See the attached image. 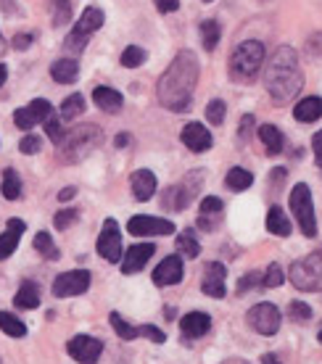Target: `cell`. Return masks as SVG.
I'll return each instance as SVG.
<instances>
[{"instance_id": "cell-43", "label": "cell", "mask_w": 322, "mask_h": 364, "mask_svg": "<svg viewBox=\"0 0 322 364\" xmlns=\"http://www.w3.org/2000/svg\"><path fill=\"white\" fill-rule=\"evenodd\" d=\"M222 209H225V203L220 198H214V196H206L201 200V217H220Z\"/></svg>"}, {"instance_id": "cell-39", "label": "cell", "mask_w": 322, "mask_h": 364, "mask_svg": "<svg viewBox=\"0 0 322 364\" xmlns=\"http://www.w3.org/2000/svg\"><path fill=\"white\" fill-rule=\"evenodd\" d=\"M225 103L222 100H212L209 106H206V119H209V124H214V127H220L222 122H225Z\"/></svg>"}, {"instance_id": "cell-22", "label": "cell", "mask_w": 322, "mask_h": 364, "mask_svg": "<svg viewBox=\"0 0 322 364\" xmlns=\"http://www.w3.org/2000/svg\"><path fill=\"white\" fill-rule=\"evenodd\" d=\"M24 228H27V225H24L21 219H9V225H6V232L0 235V262H3V259H9V256L16 251L18 237H21Z\"/></svg>"}, {"instance_id": "cell-5", "label": "cell", "mask_w": 322, "mask_h": 364, "mask_svg": "<svg viewBox=\"0 0 322 364\" xmlns=\"http://www.w3.org/2000/svg\"><path fill=\"white\" fill-rule=\"evenodd\" d=\"M291 282L304 293L322 291V254L304 256L291 264Z\"/></svg>"}, {"instance_id": "cell-1", "label": "cell", "mask_w": 322, "mask_h": 364, "mask_svg": "<svg viewBox=\"0 0 322 364\" xmlns=\"http://www.w3.org/2000/svg\"><path fill=\"white\" fill-rule=\"evenodd\" d=\"M198 72H201V66H198V58H195L193 50H180L175 55V61L169 64V69L159 77V103L164 109L175 111V114H183V111L190 109L195 85H198Z\"/></svg>"}, {"instance_id": "cell-29", "label": "cell", "mask_w": 322, "mask_h": 364, "mask_svg": "<svg viewBox=\"0 0 322 364\" xmlns=\"http://www.w3.org/2000/svg\"><path fill=\"white\" fill-rule=\"evenodd\" d=\"M225 185L230 188V191H246L254 185V174L249 169H243V166H232L227 177H225Z\"/></svg>"}, {"instance_id": "cell-45", "label": "cell", "mask_w": 322, "mask_h": 364, "mask_svg": "<svg viewBox=\"0 0 322 364\" xmlns=\"http://www.w3.org/2000/svg\"><path fill=\"white\" fill-rule=\"evenodd\" d=\"M43 148V140L37 135H27V137H21V143H18V151L21 154H27V156H32V154H37Z\"/></svg>"}, {"instance_id": "cell-30", "label": "cell", "mask_w": 322, "mask_h": 364, "mask_svg": "<svg viewBox=\"0 0 322 364\" xmlns=\"http://www.w3.org/2000/svg\"><path fill=\"white\" fill-rule=\"evenodd\" d=\"M50 21L53 27H66L72 21V3L69 0H50Z\"/></svg>"}, {"instance_id": "cell-11", "label": "cell", "mask_w": 322, "mask_h": 364, "mask_svg": "<svg viewBox=\"0 0 322 364\" xmlns=\"http://www.w3.org/2000/svg\"><path fill=\"white\" fill-rule=\"evenodd\" d=\"M66 351L72 356L74 362L80 364H95L103 354V343L98 338L90 336H74L69 343H66Z\"/></svg>"}, {"instance_id": "cell-46", "label": "cell", "mask_w": 322, "mask_h": 364, "mask_svg": "<svg viewBox=\"0 0 322 364\" xmlns=\"http://www.w3.org/2000/svg\"><path fill=\"white\" fill-rule=\"evenodd\" d=\"M251 129H254V117L249 114V117L240 119V129H238V140H240V143H246V140H249Z\"/></svg>"}, {"instance_id": "cell-56", "label": "cell", "mask_w": 322, "mask_h": 364, "mask_svg": "<svg viewBox=\"0 0 322 364\" xmlns=\"http://www.w3.org/2000/svg\"><path fill=\"white\" fill-rule=\"evenodd\" d=\"M3 50H6V43H3V35H0V53H3Z\"/></svg>"}, {"instance_id": "cell-53", "label": "cell", "mask_w": 322, "mask_h": 364, "mask_svg": "<svg viewBox=\"0 0 322 364\" xmlns=\"http://www.w3.org/2000/svg\"><path fill=\"white\" fill-rule=\"evenodd\" d=\"M114 143H117V148H124L129 143V135H124V132H122V135H117V140H114Z\"/></svg>"}, {"instance_id": "cell-54", "label": "cell", "mask_w": 322, "mask_h": 364, "mask_svg": "<svg viewBox=\"0 0 322 364\" xmlns=\"http://www.w3.org/2000/svg\"><path fill=\"white\" fill-rule=\"evenodd\" d=\"M262 364H280V359L275 354H264L262 356Z\"/></svg>"}, {"instance_id": "cell-52", "label": "cell", "mask_w": 322, "mask_h": 364, "mask_svg": "<svg viewBox=\"0 0 322 364\" xmlns=\"http://www.w3.org/2000/svg\"><path fill=\"white\" fill-rule=\"evenodd\" d=\"M14 6H16V0H0V9L6 11V14H11V11H14Z\"/></svg>"}, {"instance_id": "cell-3", "label": "cell", "mask_w": 322, "mask_h": 364, "mask_svg": "<svg viewBox=\"0 0 322 364\" xmlns=\"http://www.w3.org/2000/svg\"><path fill=\"white\" fill-rule=\"evenodd\" d=\"M103 143V132L95 124H80V127L69 129L58 146V159L64 164H77L85 156H90L95 148Z\"/></svg>"}, {"instance_id": "cell-42", "label": "cell", "mask_w": 322, "mask_h": 364, "mask_svg": "<svg viewBox=\"0 0 322 364\" xmlns=\"http://www.w3.org/2000/svg\"><path fill=\"white\" fill-rule=\"evenodd\" d=\"M77 217H80V211L77 209H64V211H58L53 217V225L55 230H69L77 222Z\"/></svg>"}, {"instance_id": "cell-26", "label": "cell", "mask_w": 322, "mask_h": 364, "mask_svg": "<svg viewBox=\"0 0 322 364\" xmlns=\"http://www.w3.org/2000/svg\"><path fill=\"white\" fill-rule=\"evenodd\" d=\"M259 140L264 143L269 156H277L283 151V132H280L275 124H262V127H259Z\"/></svg>"}, {"instance_id": "cell-41", "label": "cell", "mask_w": 322, "mask_h": 364, "mask_svg": "<svg viewBox=\"0 0 322 364\" xmlns=\"http://www.w3.org/2000/svg\"><path fill=\"white\" fill-rule=\"evenodd\" d=\"M45 132L48 137H50V143H55V146H61V140H64V127H61V119L58 117H50L45 122Z\"/></svg>"}, {"instance_id": "cell-59", "label": "cell", "mask_w": 322, "mask_h": 364, "mask_svg": "<svg viewBox=\"0 0 322 364\" xmlns=\"http://www.w3.org/2000/svg\"><path fill=\"white\" fill-rule=\"evenodd\" d=\"M0 364H3V362H0Z\"/></svg>"}, {"instance_id": "cell-37", "label": "cell", "mask_w": 322, "mask_h": 364, "mask_svg": "<svg viewBox=\"0 0 322 364\" xmlns=\"http://www.w3.org/2000/svg\"><path fill=\"white\" fill-rule=\"evenodd\" d=\"M146 58H148V53L140 46H127L124 48V53H122V66H127V69H138V66L146 64Z\"/></svg>"}, {"instance_id": "cell-49", "label": "cell", "mask_w": 322, "mask_h": 364, "mask_svg": "<svg viewBox=\"0 0 322 364\" xmlns=\"http://www.w3.org/2000/svg\"><path fill=\"white\" fill-rule=\"evenodd\" d=\"M32 40H35L32 35H16L14 37V48H16V50H27V48L32 46Z\"/></svg>"}, {"instance_id": "cell-18", "label": "cell", "mask_w": 322, "mask_h": 364, "mask_svg": "<svg viewBox=\"0 0 322 364\" xmlns=\"http://www.w3.org/2000/svg\"><path fill=\"white\" fill-rule=\"evenodd\" d=\"M129 185H132V196L138 200H151L156 193V174L151 169H138L129 177Z\"/></svg>"}, {"instance_id": "cell-24", "label": "cell", "mask_w": 322, "mask_h": 364, "mask_svg": "<svg viewBox=\"0 0 322 364\" xmlns=\"http://www.w3.org/2000/svg\"><path fill=\"white\" fill-rule=\"evenodd\" d=\"M294 117L299 119V122H304V124H312V122L322 119V98L309 95V98L299 100L294 109Z\"/></svg>"}, {"instance_id": "cell-23", "label": "cell", "mask_w": 322, "mask_h": 364, "mask_svg": "<svg viewBox=\"0 0 322 364\" xmlns=\"http://www.w3.org/2000/svg\"><path fill=\"white\" fill-rule=\"evenodd\" d=\"M50 77H53L58 85L77 82V77H80V64H77L74 58H58V61H53V66H50Z\"/></svg>"}, {"instance_id": "cell-55", "label": "cell", "mask_w": 322, "mask_h": 364, "mask_svg": "<svg viewBox=\"0 0 322 364\" xmlns=\"http://www.w3.org/2000/svg\"><path fill=\"white\" fill-rule=\"evenodd\" d=\"M6 77H9V72H6V66L0 64V85L6 82Z\"/></svg>"}, {"instance_id": "cell-58", "label": "cell", "mask_w": 322, "mask_h": 364, "mask_svg": "<svg viewBox=\"0 0 322 364\" xmlns=\"http://www.w3.org/2000/svg\"><path fill=\"white\" fill-rule=\"evenodd\" d=\"M201 3H212V0H201Z\"/></svg>"}, {"instance_id": "cell-27", "label": "cell", "mask_w": 322, "mask_h": 364, "mask_svg": "<svg viewBox=\"0 0 322 364\" xmlns=\"http://www.w3.org/2000/svg\"><path fill=\"white\" fill-rule=\"evenodd\" d=\"M267 230L272 235H280V237L291 235V219L286 217V211L280 209V206H272L267 211Z\"/></svg>"}, {"instance_id": "cell-20", "label": "cell", "mask_w": 322, "mask_h": 364, "mask_svg": "<svg viewBox=\"0 0 322 364\" xmlns=\"http://www.w3.org/2000/svg\"><path fill=\"white\" fill-rule=\"evenodd\" d=\"M92 103L98 106L101 111H109V114H119L122 106H124V98H122L119 90H114V87H106V85H101V87H95L92 90Z\"/></svg>"}, {"instance_id": "cell-14", "label": "cell", "mask_w": 322, "mask_h": 364, "mask_svg": "<svg viewBox=\"0 0 322 364\" xmlns=\"http://www.w3.org/2000/svg\"><path fill=\"white\" fill-rule=\"evenodd\" d=\"M156 254V246L154 243H138V246L127 248V254L122 256V272L124 274H135L140 272L143 267L148 264V259Z\"/></svg>"}, {"instance_id": "cell-21", "label": "cell", "mask_w": 322, "mask_h": 364, "mask_svg": "<svg viewBox=\"0 0 322 364\" xmlns=\"http://www.w3.org/2000/svg\"><path fill=\"white\" fill-rule=\"evenodd\" d=\"M103 18H106L103 16V11L98 9V6H90V9H85V14L80 16V21H77V27H74L72 32L90 40V37L103 27Z\"/></svg>"}, {"instance_id": "cell-57", "label": "cell", "mask_w": 322, "mask_h": 364, "mask_svg": "<svg viewBox=\"0 0 322 364\" xmlns=\"http://www.w3.org/2000/svg\"><path fill=\"white\" fill-rule=\"evenodd\" d=\"M317 341H320V343H322V330H320V336H317Z\"/></svg>"}, {"instance_id": "cell-28", "label": "cell", "mask_w": 322, "mask_h": 364, "mask_svg": "<svg viewBox=\"0 0 322 364\" xmlns=\"http://www.w3.org/2000/svg\"><path fill=\"white\" fill-rule=\"evenodd\" d=\"M177 254H180V259H195V256L201 254V243H198L193 230H183L180 232V237H177Z\"/></svg>"}, {"instance_id": "cell-40", "label": "cell", "mask_w": 322, "mask_h": 364, "mask_svg": "<svg viewBox=\"0 0 322 364\" xmlns=\"http://www.w3.org/2000/svg\"><path fill=\"white\" fill-rule=\"evenodd\" d=\"M283 280H286V274H283L280 264H269V269L264 272V280H262V285H264V288H280V285H283Z\"/></svg>"}, {"instance_id": "cell-17", "label": "cell", "mask_w": 322, "mask_h": 364, "mask_svg": "<svg viewBox=\"0 0 322 364\" xmlns=\"http://www.w3.org/2000/svg\"><path fill=\"white\" fill-rule=\"evenodd\" d=\"M180 280H183V259L180 256H166L164 262L154 269V282H156L159 288L177 285Z\"/></svg>"}, {"instance_id": "cell-32", "label": "cell", "mask_w": 322, "mask_h": 364, "mask_svg": "<svg viewBox=\"0 0 322 364\" xmlns=\"http://www.w3.org/2000/svg\"><path fill=\"white\" fill-rule=\"evenodd\" d=\"M0 330L11 338H24L27 336V325L18 317H14L11 311H0Z\"/></svg>"}, {"instance_id": "cell-47", "label": "cell", "mask_w": 322, "mask_h": 364, "mask_svg": "<svg viewBox=\"0 0 322 364\" xmlns=\"http://www.w3.org/2000/svg\"><path fill=\"white\" fill-rule=\"evenodd\" d=\"M257 280H259V272H249V274H243V277H240V282H238V293L251 291V288L257 285Z\"/></svg>"}, {"instance_id": "cell-51", "label": "cell", "mask_w": 322, "mask_h": 364, "mask_svg": "<svg viewBox=\"0 0 322 364\" xmlns=\"http://www.w3.org/2000/svg\"><path fill=\"white\" fill-rule=\"evenodd\" d=\"M74 196H77V188H64V191L58 193V200L64 203V200H72Z\"/></svg>"}, {"instance_id": "cell-35", "label": "cell", "mask_w": 322, "mask_h": 364, "mask_svg": "<svg viewBox=\"0 0 322 364\" xmlns=\"http://www.w3.org/2000/svg\"><path fill=\"white\" fill-rule=\"evenodd\" d=\"M220 37H222V29L220 24L214 21V18H206L201 21V43L206 50H214V48L220 46Z\"/></svg>"}, {"instance_id": "cell-2", "label": "cell", "mask_w": 322, "mask_h": 364, "mask_svg": "<svg viewBox=\"0 0 322 364\" xmlns=\"http://www.w3.org/2000/svg\"><path fill=\"white\" fill-rule=\"evenodd\" d=\"M264 85H267L269 98L275 103H291V98H296L301 92L304 85V74L299 66V55L291 46H280L269 58L267 74H264Z\"/></svg>"}, {"instance_id": "cell-34", "label": "cell", "mask_w": 322, "mask_h": 364, "mask_svg": "<svg viewBox=\"0 0 322 364\" xmlns=\"http://www.w3.org/2000/svg\"><path fill=\"white\" fill-rule=\"evenodd\" d=\"M0 193L6 196L9 200H18L21 198V180L14 169H6L3 172V182H0Z\"/></svg>"}, {"instance_id": "cell-16", "label": "cell", "mask_w": 322, "mask_h": 364, "mask_svg": "<svg viewBox=\"0 0 322 364\" xmlns=\"http://www.w3.org/2000/svg\"><path fill=\"white\" fill-rule=\"evenodd\" d=\"M183 143L185 148H190L193 154H203V151H209L212 148V132L203 127L201 122H190V124H185L183 127Z\"/></svg>"}, {"instance_id": "cell-9", "label": "cell", "mask_w": 322, "mask_h": 364, "mask_svg": "<svg viewBox=\"0 0 322 364\" xmlns=\"http://www.w3.org/2000/svg\"><path fill=\"white\" fill-rule=\"evenodd\" d=\"M98 254L109 262V264H119L122 262V232L119 225L114 219H106L98 237Z\"/></svg>"}, {"instance_id": "cell-19", "label": "cell", "mask_w": 322, "mask_h": 364, "mask_svg": "<svg viewBox=\"0 0 322 364\" xmlns=\"http://www.w3.org/2000/svg\"><path fill=\"white\" fill-rule=\"evenodd\" d=\"M180 330H183L185 338H201L212 330V317L203 314V311H190L180 319Z\"/></svg>"}, {"instance_id": "cell-38", "label": "cell", "mask_w": 322, "mask_h": 364, "mask_svg": "<svg viewBox=\"0 0 322 364\" xmlns=\"http://www.w3.org/2000/svg\"><path fill=\"white\" fill-rule=\"evenodd\" d=\"M288 317H291V322H309L312 319V306L304 304V301H291Z\"/></svg>"}, {"instance_id": "cell-12", "label": "cell", "mask_w": 322, "mask_h": 364, "mask_svg": "<svg viewBox=\"0 0 322 364\" xmlns=\"http://www.w3.org/2000/svg\"><path fill=\"white\" fill-rule=\"evenodd\" d=\"M111 328H114V333L122 338V341H135L138 336H146L151 338L154 343H164L166 336H164V330H159L154 328V325H146V328H132L127 319H122L119 311H111Z\"/></svg>"}, {"instance_id": "cell-6", "label": "cell", "mask_w": 322, "mask_h": 364, "mask_svg": "<svg viewBox=\"0 0 322 364\" xmlns=\"http://www.w3.org/2000/svg\"><path fill=\"white\" fill-rule=\"evenodd\" d=\"M291 211H294V217L299 219V228H301L304 237L317 235L314 203H312V193H309V185H306V182L294 185V191H291Z\"/></svg>"}, {"instance_id": "cell-25", "label": "cell", "mask_w": 322, "mask_h": 364, "mask_svg": "<svg viewBox=\"0 0 322 364\" xmlns=\"http://www.w3.org/2000/svg\"><path fill=\"white\" fill-rule=\"evenodd\" d=\"M14 304H16L18 309H37L40 306V288H37V282H21V288L14 296Z\"/></svg>"}, {"instance_id": "cell-8", "label": "cell", "mask_w": 322, "mask_h": 364, "mask_svg": "<svg viewBox=\"0 0 322 364\" xmlns=\"http://www.w3.org/2000/svg\"><path fill=\"white\" fill-rule=\"evenodd\" d=\"M90 288V272L87 269H72V272L58 274L53 280V296L55 299H69V296H80Z\"/></svg>"}, {"instance_id": "cell-36", "label": "cell", "mask_w": 322, "mask_h": 364, "mask_svg": "<svg viewBox=\"0 0 322 364\" xmlns=\"http://www.w3.org/2000/svg\"><path fill=\"white\" fill-rule=\"evenodd\" d=\"M35 248L43 254V259H48V262H55L58 259V248H55V243H53V237L48 235V232H37L35 235Z\"/></svg>"}, {"instance_id": "cell-33", "label": "cell", "mask_w": 322, "mask_h": 364, "mask_svg": "<svg viewBox=\"0 0 322 364\" xmlns=\"http://www.w3.org/2000/svg\"><path fill=\"white\" fill-rule=\"evenodd\" d=\"M85 111V98L80 95V92H74V95H69V98L61 103V111H58V119H64V122H72V119H77L80 114Z\"/></svg>"}, {"instance_id": "cell-44", "label": "cell", "mask_w": 322, "mask_h": 364, "mask_svg": "<svg viewBox=\"0 0 322 364\" xmlns=\"http://www.w3.org/2000/svg\"><path fill=\"white\" fill-rule=\"evenodd\" d=\"M85 46H87V37H80V35H74V32H69L64 40V48L69 53H82Z\"/></svg>"}, {"instance_id": "cell-10", "label": "cell", "mask_w": 322, "mask_h": 364, "mask_svg": "<svg viewBox=\"0 0 322 364\" xmlns=\"http://www.w3.org/2000/svg\"><path fill=\"white\" fill-rule=\"evenodd\" d=\"M249 325L262 336H275L280 330V309L275 304H257L249 311Z\"/></svg>"}, {"instance_id": "cell-31", "label": "cell", "mask_w": 322, "mask_h": 364, "mask_svg": "<svg viewBox=\"0 0 322 364\" xmlns=\"http://www.w3.org/2000/svg\"><path fill=\"white\" fill-rule=\"evenodd\" d=\"M29 114V119L35 122V124H43V122H48V119L53 117V106H50V100L45 98H35L29 106H24Z\"/></svg>"}, {"instance_id": "cell-48", "label": "cell", "mask_w": 322, "mask_h": 364, "mask_svg": "<svg viewBox=\"0 0 322 364\" xmlns=\"http://www.w3.org/2000/svg\"><path fill=\"white\" fill-rule=\"evenodd\" d=\"M154 3H156V9L161 14H175L180 9V0H154Z\"/></svg>"}, {"instance_id": "cell-50", "label": "cell", "mask_w": 322, "mask_h": 364, "mask_svg": "<svg viewBox=\"0 0 322 364\" xmlns=\"http://www.w3.org/2000/svg\"><path fill=\"white\" fill-rule=\"evenodd\" d=\"M312 148H314V156H317V161L322 164V129L314 135V140H312Z\"/></svg>"}, {"instance_id": "cell-13", "label": "cell", "mask_w": 322, "mask_h": 364, "mask_svg": "<svg viewBox=\"0 0 322 364\" xmlns=\"http://www.w3.org/2000/svg\"><path fill=\"white\" fill-rule=\"evenodd\" d=\"M127 232H132V235H138V237H146V235H172V232H175V225H172L169 219L138 214V217H132L127 222Z\"/></svg>"}, {"instance_id": "cell-4", "label": "cell", "mask_w": 322, "mask_h": 364, "mask_svg": "<svg viewBox=\"0 0 322 364\" xmlns=\"http://www.w3.org/2000/svg\"><path fill=\"white\" fill-rule=\"evenodd\" d=\"M264 58H267V50L259 40H246L235 46L230 55V74L235 82H254L264 66Z\"/></svg>"}, {"instance_id": "cell-15", "label": "cell", "mask_w": 322, "mask_h": 364, "mask_svg": "<svg viewBox=\"0 0 322 364\" xmlns=\"http://www.w3.org/2000/svg\"><path fill=\"white\" fill-rule=\"evenodd\" d=\"M225 277H227V269L220 262H212L203 269V280H201V291L212 299H225Z\"/></svg>"}, {"instance_id": "cell-7", "label": "cell", "mask_w": 322, "mask_h": 364, "mask_svg": "<svg viewBox=\"0 0 322 364\" xmlns=\"http://www.w3.org/2000/svg\"><path fill=\"white\" fill-rule=\"evenodd\" d=\"M201 180H203V172L201 169H195V172H190L188 177H185V182H180V185H172L169 191L164 193V203L166 209L172 211H183L190 206V200H193V196L198 193V188H201Z\"/></svg>"}]
</instances>
